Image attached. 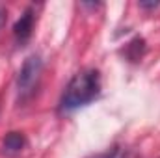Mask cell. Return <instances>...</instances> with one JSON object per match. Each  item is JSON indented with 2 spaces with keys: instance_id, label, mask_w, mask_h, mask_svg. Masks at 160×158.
<instances>
[{
  "instance_id": "6da1fadb",
  "label": "cell",
  "mask_w": 160,
  "mask_h": 158,
  "mask_svg": "<svg viewBox=\"0 0 160 158\" xmlns=\"http://www.w3.org/2000/svg\"><path fill=\"white\" fill-rule=\"evenodd\" d=\"M101 75L97 69H84L77 73L71 82L67 84L62 101H60V108L63 112H73L77 108H82L89 102H93L99 95H101Z\"/></svg>"
},
{
  "instance_id": "7a4b0ae2",
  "label": "cell",
  "mask_w": 160,
  "mask_h": 158,
  "mask_svg": "<svg viewBox=\"0 0 160 158\" xmlns=\"http://www.w3.org/2000/svg\"><path fill=\"white\" fill-rule=\"evenodd\" d=\"M41 71H43V62L39 56H30L24 60V63L19 71V77H17V93L22 101L34 95V91L39 84Z\"/></svg>"
},
{
  "instance_id": "3957f363",
  "label": "cell",
  "mask_w": 160,
  "mask_h": 158,
  "mask_svg": "<svg viewBox=\"0 0 160 158\" xmlns=\"http://www.w3.org/2000/svg\"><path fill=\"white\" fill-rule=\"evenodd\" d=\"M34 21H36V15H34V11L32 9H26L21 17H19V21L15 22V26H13V36H15V41L21 45V43H26V41L30 39V36H32V32H34Z\"/></svg>"
},
{
  "instance_id": "277c9868",
  "label": "cell",
  "mask_w": 160,
  "mask_h": 158,
  "mask_svg": "<svg viewBox=\"0 0 160 158\" xmlns=\"http://www.w3.org/2000/svg\"><path fill=\"white\" fill-rule=\"evenodd\" d=\"M24 145H26V138L22 132H9L2 140V153L8 156H15L24 149Z\"/></svg>"
},
{
  "instance_id": "5b68a950",
  "label": "cell",
  "mask_w": 160,
  "mask_h": 158,
  "mask_svg": "<svg viewBox=\"0 0 160 158\" xmlns=\"http://www.w3.org/2000/svg\"><path fill=\"white\" fill-rule=\"evenodd\" d=\"M116 151H108V153H101V155H95V156H89V158H116Z\"/></svg>"
},
{
  "instance_id": "8992f818",
  "label": "cell",
  "mask_w": 160,
  "mask_h": 158,
  "mask_svg": "<svg viewBox=\"0 0 160 158\" xmlns=\"http://www.w3.org/2000/svg\"><path fill=\"white\" fill-rule=\"evenodd\" d=\"M4 22H6V9L0 7V28L4 26Z\"/></svg>"
},
{
  "instance_id": "52a82bcc",
  "label": "cell",
  "mask_w": 160,
  "mask_h": 158,
  "mask_svg": "<svg viewBox=\"0 0 160 158\" xmlns=\"http://www.w3.org/2000/svg\"><path fill=\"white\" fill-rule=\"evenodd\" d=\"M140 6H142V7H157V6H158V2H151V4H145V2H140Z\"/></svg>"
}]
</instances>
